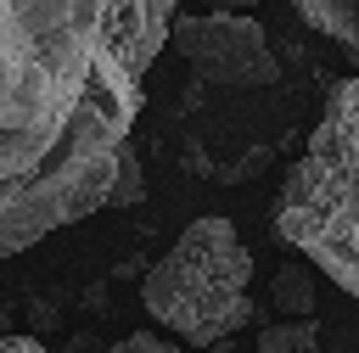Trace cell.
<instances>
[{
	"label": "cell",
	"mask_w": 359,
	"mask_h": 353,
	"mask_svg": "<svg viewBox=\"0 0 359 353\" xmlns=\"http://www.w3.org/2000/svg\"><path fill=\"white\" fill-rule=\"evenodd\" d=\"M247 280H252V252L241 247L236 224L230 219H196L157 258V269L140 286V303L180 342L213 347L252 319Z\"/></svg>",
	"instance_id": "3957f363"
},
{
	"label": "cell",
	"mask_w": 359,
	"mask_h": 353,
	"mask_svg": "<svg viewBox=\"0 0 359 353\" xmlns=\"http://www.w3.org/2000/svg\"><path fill=\"white\" fill-rule=\"evenodd\" d=\"M168 39L180 45V56L196 67L202 84H224V90H264L280 78V62L264 39V28L252 17L236 11H208V17H185L174 11Z\"/></svg>",
	"instance_id": "277c9868"
},
{
	"label": "cell",
	"mask_w": 359,
	"mask_h": 353,
	"mask_svg": "<svg viewBox=\"0 0 359 353\" xmlns=\"http://www.w3.org/2000/svg\"><path fill=\"white\" fill-rule=\"evenodd\" d=\"M224 6H247V0H219V11H224Z\"/></svg>",
	"instance_id": "8fae6325"
},
{
	"label": "cell",
	"mask_w": 359,
	"mask_h": 353,
	"mask_svg": "<svg viewBox=\"0 0 359 353\" xmlns=\"http://www.w3.org/2000/svg\"><path fill=\"white\" fill-rule=\"evenodd\" d=\"M348 67H359V0H286Z\"/></svg>",
	"instance_id": "5b68a950"
},
{
	"label": "cell",
	"mask_w": 359,
	"mask_h": 353,
	"mask_svg": "<svg viewBox=\"0 0 359 353\" xmlns=\"http://www.w3.org/2000/svg\"><path fill=\"white\" fill-rule=\"evenodd\" d=\"M275 230L359 297V73L331 90L303 157L292 162L275 202Z\"/></svg>",
	"instance_id": "7a4b0ae2"
},
{
	"label": "cell",
	"mask_w": 359,
	"mask_h": 353,
	"mask_svg": "<svg viewBox=\"0 0 359 353\" xmlns=\"http://www.w3.org/2000/svg\"><path fill=\"white\" fill-rule=\"evenodd\" d=\"M269 297H275V308H280V314L309 319V314H314V275L292 263V269H280V275L269 280Z\"/></svg>",
	"instance_id": "8992f818"
},
{
	"label": "cell",
	"mask_w": 359,
	"mask_h": 353,
	"mask_svg": "<svg viewBox=\"0 0 359 353\" xmlns=\"http://www.w3.org/2000/svg\"><path fill=\"white\" fill-rule=\"evenodd\" d=\"M258 353H320V331L314 319H280L258 331Z\"/></svg>",
	"instance_id": "52a82bcc"
},
{
	"label": "cell",
	"mask_w": 359,
	"mask_h": 353,
	"mask_svg": "<svg viewBox=\"0 0 359 353\" xmlns=\"http://www.w3.org/2000/svg\"><path fill=\"white\" fill-rule=\"evenodd\" d=\"M0 353H50V347L34 342V336H11V331H0Z\"/></svg>",
	"instance_id": "30bf717a"
},
{
	"label": "cell",
	"mask_w": 359,
	"mask_h": 353,
	"mask_svg": "<svg viewBox=\"0 0 359 353\" xmlns=\"http://www.w3.org/2000/svg\"><path fill=\"white\" fill-rule=\"evenodd\" d=\"M146 196V185H140V162H135V151L123 146L118 151V168H112V185H107V202L101 207H129V202H140Z\"/></svg>",
	"instance_id": "ba28073f"
},
{
	"label": "cell",
	"mask_w": 359,
	"mask_h": 353,
	"mask_svg": "<svg viewBox=\"0 0 359 353\" xmlns=\"http://www.w3.org/2000/svg\"><path fill=\"white\" fill-rule=\"evenodd\" d=\"M180 0H0V258L107 202Z\"/></svg>",
	"instance_id": "6da1fadb"
},
{
	"label": "cell",
	"mask_w": 359,
	"mask_h": 353,
	"mask_svg": "<svg viewBox=\"0 0 359 353\" xmlns=\"http://www.w3.org/2000/svg\"><path fill=\"white\" fill-rule=\"evenodd\" d=\"M107 353H180V342H168V336H157V331H135V336L112 342Z\"/></svg>",
	"instance_id": "9c48e42d"
}]
</instances>
